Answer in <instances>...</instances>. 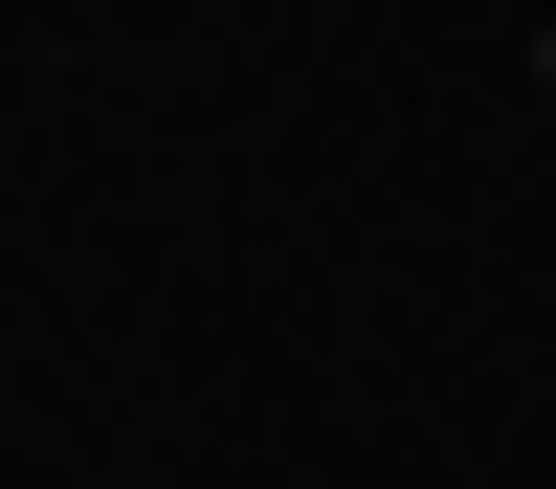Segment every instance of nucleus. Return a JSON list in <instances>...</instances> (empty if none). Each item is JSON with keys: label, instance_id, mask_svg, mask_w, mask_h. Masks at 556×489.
Segmentation results:
<instances>
[{"label": "nucleus", "instance_id": "nucleus-1", "mask_svg": "<svg viewBox=\"0 0 556 489\" xmlns=\"http://www.w3.org/2000/svg\"><path fill=\"white\" fill-rule=\"evenodd\" d=\"M534 89H556V23H534Z\"/></svg>", "mask_w": 556, "mask_h": 489}]
</instances>
